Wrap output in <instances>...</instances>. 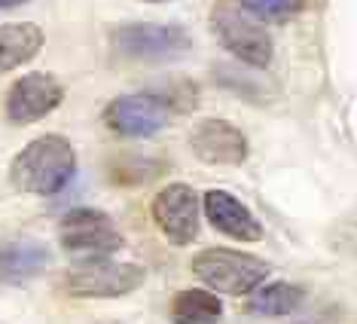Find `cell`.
Masks as SVG:
<instances>
[{
	"instance_id": "6da1fadb",
	"label": "cell",
	"mask_w": 357,
	"mask_h": 324,
	"mask_svg": "<svg viewBox=\"0 0 357 324\" xmlns=\"http://www.w3.org/2000/svg\"><path fill=\"white\" fill-rule=\"evenodd\" d=\"M77 172V150L64 135H40L10 165V181L19 193L55 196L70 184Z\"/></svg>"
},
{
	"instance_id": "7a4b0ae2",
	"label": "cell",
	"mask_w": 357,
	"mask_h": 324,
	"mask_svg": "<svg viewBox=\"0 0 357 324\" xmlns=\"http://www.w3.org/2000/svg\"><path fill=\"white\" fill-rule=\"evenodd\" d=\"M59 239L64 254L77 266L107 263L123 248V233L113 226L107 214L95 208H77L64 214L59 223Z\"/></svg>"
},
{
	"instance_id": "3957f363",
	"label": "cell",
	"mask_w": 357,
	"mask_h": 324,
	"mask_svg": "<svg viewBox=\"0 0 357 324\" xmlns=\"http://www.w3.org/2000/svg\"><path fill=\"white\" fill-rule=\"evenodd\" d=\"M190 266L211 290H220V294H232V297L254 294L266 281V275H269V263L266 260L235 248H205L192 257Z\"/></svg>"
},
{
	"instance_id": "277c9868",
	"label": "cell",
	"mask_w": 357,
	"mask_h": 324,
	"mask_svg": "<svg viewBox=\"0 0 357 324\" xmlns=\"http://www.w3.org/2000/svg\"><path fill=\"white\" fill-rule=\"evenodd\" d=\"M220 43L229 50L235 59H241L250 68H269L272 61V37L269 31L257 22L254 13H248L238 0H220L211 13Z\"/></svg>"
},
{
	"instance_id": "5b68a950",
	"label": "cell",
	"mask_w": 357,
	"mask_h": 324,
	"mask_svg": "<svg viewBox=\"0 0 357 324\" xmlns=\"http://www.w3.org/2000/svg\"><path fill=\"white\" fill-rule=\"evenodd\" d=\"M174 110H181L174 98L162 95H119L104 108V126L123 138H150L172 123Z\"/></svg>"
},
{
	"instance_id": "8992f818",
	"label": "cell",
	"mask_w": 357,
	"mask_h": 324,
	"mask_svg": "<svg viewBox=\"0 0 357 324\" xmlns=\"http://www.w3.org/2000/svg\"><path fill=\"white\" fill-rule=\"evenodd\" d=\"M113 50L126 59H177L192 50V37L177 25H123L113 31Z\"/></svg>"
},
{
	"instance_id": "52a82bcc",
	"label": "cell",
	"mask_w": 357,
	"mask_h": 324,
	"mask_svg": "<svg viewBox=\"0 0 357 324\" xmlns=\"http://www.w3.org/2000/svg\"><path fill=\"white\" fill-rule=\"evenodd\" d=\"M147 272L137 263H95V266H77L74 272L64 275L61 288L68 290L70 297H126L132 294L135 288L144 285Z\"/></svg>"
},
{
	"instance_id": "ba28073f",
	"label": "cell",
	"mask_w": 357,
	"mask_h": 324,
	"mask_svg": "<svg viewBox=\"0 0 357 324\" xmlns=\"http://www.w3.org/2000/svg\"><path fill=\"white\" fill-rule=\"evenodd\" d=\"M153 221L174 245H190L199 236V199L186 184H168L153 199Z\"/></svg>"
},
{
	"instance_id": "9c48e42d",
	"label": "cell",
	"mask_w": 357,
	"mask_h": 324,
	"mask_svg": "<svg viewBox=\"0 0 357 324\" xmlns=\"http://www.w3.org/2000/svg\"><path fill=\"white\" fill-rule=\"evenodd\" d=\"M64 98V86L52 74H25L15 80L6 95V117L15 126L37 123L40 117L52 113Z\"/></svg>"
},
{
	"instance_id": "30bf717a",
	"label": "cell",
	"mask_w": 357,
	"mask_h": 324,
	"mask_svg": "<svg viewBox=\"0 0 357 324\" xmlns=\"http://www.w3.org/2000/svg\"><path fill=\"white\" fill-rule=\"evenodd\" d=\"M190 147L211 165H241L248 159V138L226 119H202L190 132Z\"/></svg>"
},
{
	"instance_id": "8fae6325",
	"label": "cell",
	"mask_w": 357,
	"mask_h": 324,
	"mask_svg": "<svg viewBox=\"0 0 357 324\" xmlns=\"http://www.w3.org/2000/svg\"><path fill=\"white\" fill-rule=\"evenodd\" d=\"M205 214L214 230H220L223 236H229L235 242H259V236H263V226H259L254 212L248 205H241L226 190L205 193Z\"/></svg>"
},
{
	"instance_id": "7c38bea8",
	"label": "cell",
	"mask_w": 357,
	"mask_h": 324,
	"mask_svg": "<svg viewBox=\"0 0 357 324\" xmlns=\"http://www.w3.org/2000/svg\"><path fill=\"white\" fill-rule=\"evenodd\" d=\"M52 254L37 239H3L0 242V285H25L46 272Z\"/></svg>"
},
{
	"instance_id": "4fadbf2b",
	"label": "cell",
	"mask_w": 357,
	"mask_h": 324,
	"mask_svg": "<svg viewBox=\"0 0 357 324\" xmlns=\"http://www.w3.org/2000/svg\"><path fill=\"white\" fill-rule=\"evenodd\" d=\"M43 46V31L31 22L0 25V74L28 64Z\"/></svg>"
},
{
	"instance_id": "5bb4252c",
	"label": "cell",
	"mask_w": 357,
	"mask_h": 324,
	"mask_svg": "<svg viewBox=\"0 0 357 324\" xmlns=\"http://www.w3.org/2000/svg\"><path fill=\"white\" fill-rule=\"evenodd\" d=\"M303 303V288L290 285V281H269L259 285L248 300V312L259 315V318H281L299 309Z\"/></svg>"
},
{
	"instance_id": "9a60e30c",
	"label": "cell",
	"mask_w": 357,
	"mask_h": 324,
	"mask_svg": "<svg viewBox=\"0 0 357 324\" xmlns=\"http://www.w3.org/2000/svg\"><path fill=\"white\" fill-rule=\"evenodd\" d=\"M223 315V303L211 290H181L172 303V321L174 324H217Z\"/></svg>"
},
{
	"instance_id": "2e32d148",
	"label": "cell",
	"mask_w": 357,
	"mask_h": 324,
	"mask_svg": "<svg viewBox=\"0 0 357 324\" xmlns=\"http://www.w3.org/2000/svg\"><path fill=\"white\" fill-rule=\"evenodd\" d=\"M248 13H254L257 19H269V22H281L296 15L305 6V0H238Z\"/></svg>"
},
{
	"instance_id": "e0dca14e",
	"label": "cell",
	"mask_w": 357,
	"mask_h": 324,
	"mask_svg": "<svg viewBox=\"0 0 357 324\" xmlns=\"http://www.w3.org/2000/svg\"><path fill=\"white\" fill-rule=\"evenodd\" d=\"M28 0H0V10H13V6H22Z\"/></svg>"
},
{
	"instance_id": "ac0fdd59",
	"label": "cell",
	"mask_w": 357,
	"mask_h": 324,
	"mask_svg": "<svg viewBox=\"0 0 357 324\" xmlns=\"http://www.w3.org/2000/svg\"><path fill=\"white\" fill-rule=\"evenodd\" d=\"M150 3H162V0H150Z\"/></svg>"
}]
</instances>
